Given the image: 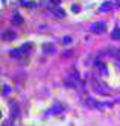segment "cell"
Wrapping results in <instances>:
<instances>
[{
	"label": "cell",
	"instance_id": "obj_1",
	"mask_svg": "<svg viewBox=\"0 0 120 126\" xmlns=\"http://www.w3.org/2000/svg\"><path fill=\"white\" fill-rule=\"evenodd\" d=\"M91 82H93V87H94V91L97 94H102V96H108L109 93V88L106 87V84H103L102 80H100L99 78H93L91 79Z\"/></svg>",
	"mask_w": 120,
	"mask_h": 126
},
{
	"label": "cell",
	"instance_id": "obj_2",
	"mask_svg": "<svg viewBox=\"0 0 120 126\" xmlns=\"http://www.w3.org/2000/svg\"><path fill=\"white\" fill-rule=\"evenodd\" d=\"M85 103H87V106L94 108V110H105V108H111V103H102V102L96 100V99H93V97H88L87 100H85Z\"/></svg>",
	"mask_w": 120,
	"mask_h": 126
},
{
	"label": "cell",
	"instance_id": "obj_3",
	"mask_svg": "<svg viewBox=\"0 0 120 126\" xmlns=\"http://www.w3.org/2000/svg\"><path fill=\"white\" fill-rule=\"evenodd\" d=\"M90 31L93 32V33H97V35H100V33H103L106 29H105V23L103 21H97V23H93L90 26Z\"/></svg>",
	"mask_w": 120,
	"mask_h": 126
},
{
	"label": "cell",
	"instance_id": "obj_4",
	"mask_svg": "<svg viewBox=\"0 0 120 126\" xmlns=\"http://www.w3.org/2000/svg\"><path fill=\"white\" fill-rule=\"evenodd\" d=\"M62 110H64V108H62V105L61 103H53V106L50 108V110H47V112H46V114H47V115H53V114H61L62 112Z\"/></svg>",
	"mask_w": 120,
	"mask_h": 126
},
{
	"label": "cell",
	"instance_id": "obj_5",
	"mask_svg": "<svg viewBox=\"0 0 120 126\" xmlns=\"http://www.w3.org/2000/svg\"><path fill=\"white\" fill-rule=\"evenodd\" d=\"M2 37H3V40H6V41H11V40H14V38H17V33H14V32H3L2 33Z\"/></svg>",
	"mask_w": 120,
	"mask_h": 126
},
{
	"label": "cell",
	"instance_id": "obj_6",
	"mask_svg": "<svg viewBox=\"0 0 120 126\" xmlns=\"http://www.w3.org/2000/svg\"><path fill=\"white\" fill-rule=\"evenodd\" d=\"M12 23H14V24H21V23H23V18H21V15L15 12V14L12 15Z\"/></svg>",
	"mask_w": 120,
	"mask_h": 126
},
{
	"label": "cell",
	"instance_id": "obj_7",
	"mask_svg": "<svg viewBox=\"0 0 120 126\" xmlns=\"http://www.w3.org/2000/svg\"><path fill=\"white\" fill-rule=\"evenodd\" d=\"M111 8H113V2H105L102 6H100V11H108V9H111Z\"/></svg>",
	"mask_w": 120,
	"mask_h": 126
},
{
	"label": "cell",
	"instance_id": "obj_8",
	"mask_svg": "<svg viewBox=\"0 0 120 126\" xmlns=\"http://www.w3.org/2000/svg\"><path fill=\"white\" fill-rule=\"evenodd\" d=\"M21 49H14V50H11V56H14V58H20L21 56Z\"/></svg>",
	"mask_w": 120,
	"mask_h": 126
},
{
	"label": "cell",
	"instance_id": "obj_9",
	"mask_svg": "<svg viewBox=\"0 0 120 126\" xmlns=\"http://www.w3.org/2000/svg\"><path fill=\"white\" fill-rule=\"evenodd\" d=\"M55 15H56V17H64V15H66V12H64V9H59V8H56V9H53L52 11Z\"/></svg>",
	"mask_w": 120,
	"mask_h": 126
},
{
	"label": "cell",
	"instance_id": "obj_10",
	"mask_svg": "<svg viewBox=\"0 0 120 126\" xmlns=\"http://www.w3.org/2000/svg\"><path fill=\"white\" fill-rule=\"evenodd\" d=\"M111 35H113V38H114V40H120V28H116V29L113 31Z\"/></svg>",
	"mask_w": 120,
	"mask_h": 126
},
{
	"label": "cell",
	"instance_id": "obj_11",
	"mask_svg": "<svg viewBox=\"0 0 120 126\" xmlns=\"http://www.w3.org/2000/svg\"><path fill=\"white\" fill-rule=\"evenodd\" d=\"M61 43H62V44H71V43H73V38L70 37V35H66V37L62 38V41H61Z\"/></svg>",
	"mask_w": 120,
	"mask_h": 126
},
{
	"label": "cell",
	"instance_id": "obj_12",
	"mask_svg": "<svg viewBox=\"0 0 120 126\" xmlns=\"http://www.w3.org/2000/svg\"><path fill=\"white\" fill-rule=\"evenodd\" d=\"M44 50H47V53H53L55 47L52 46V44H44Z\"/></svg>",
	"mask_w": 120,
	"mask_h": 126
},
{
	"label": "cell",
	"instance_id": "obj_13",
	"mask_svg": "<svg viewBox=\"0 0 120 126\" xmlns=\"http://www.w3.org/2000/svg\"><path fill=\"white\" fill-rule=\"evenodd\" d=\"M109 50H111V52H109V55H111V56H114V58H119L120 56V53H119L117 49H109Z\"/></svg>",
	"mask_w": 120,
	"mask_h": 126
},
{
	"label": "cell",
	"instance_id": "obj_14",
	"mask_svg": "<svg viewBox=\"0 0 120 126\" xmlns=\"http://www.w3.org/2000/svg\"><path fill=\"white\" fill-rule=\"evenodd\" d=\"M31 47H32V44H31V43H27V44H24V46L21 47V50H24V52H26V50H29Z\"/></svg>",
	"mask_w": 120,
	"mask_h": 126
},
{
	"label": "cell",
	"instance_id": "obj_15",
	"mask_svg": "<svg viewBox=\"0 0 120 126\" xmlns=\"http://www.w3.org/2000/svg\"><path fill=\"white\" fill-rule=\"evenodd\" d=\"M71 11H73V12H79V11H81V8H79L78 5H73V6H71Z\"/></svg>",
	"mask_w": 120,
	"mask_h": 126
},
{
	"label": "cell",
	"instance_id": "obj_16",
	"mask_svg": "<svg viewBox=\"0 0 120 126\" xmlns=\"http://www.w3.org/2000/svg\"><path fill=\"white\" fill-rule=\"evenodd\" d=\"M3 88H5V90H3V94H8V93H9V87H6V85H5Z\"/></svg>",
	"mask_w": 120,
	"mask_h": 126
}]
</instances>
